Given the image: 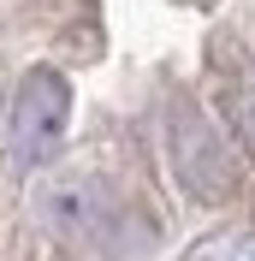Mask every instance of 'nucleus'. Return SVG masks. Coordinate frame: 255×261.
Returning a JSON list of instances; mask_svg holds the SVG:
<instances>
[{
	"instance_id": "1",
	"label": "nucleus",
	"mask_w": 255,
	"mask_h": 261,
	"mask_svg": "<svg viewBox=\"0 0 255 261\" xmlns=\"http://www.w3.org/2000/svg\"><path fill=\"white\" fill-rule=\"evenodd\" d=\"M65 137H71V83H65L54 65H36V71L18 77L12 107H6V148H12V166L18 172L54 166L65 154Z\"/></svg>"
},
{
	"instance_id": "2",
	"label": "nucleus",
	"mask_w": 255,
	"mask_h": 261,
	"mask_svg": "<svg viewBox=\"0 0 255 261\" xmlns=\"http://www.w3.org/2000/svg\"><path fill=\"white\" fill-rule=\"evenodd\" d=\"M172 172H178V184L190 196H202V202H220V196L232 190V166H225L214 130L196 113H184V107L172 113Z\"/></svg>"
},
{
	"instance_id": "3",
	"label": "nucleus",
	"mask_w": 255,
	"mask_h": 261,
	"mask_svg": "<svg viewBox=\"0 0 255 261\" xmlns=\"http://www.w3.org/2000/svg\"><path fill=\"white\" fill-rule=\"evenodd\" d=\"M42 214H48V226L60 231V238L83 244V238H95V231H101L107 202H101V184H95V178H65V184H54V190L42 196Z\"/></svg>"
},
{
	"instance_id": "4",
	"label": "nucleus",
	"mask_w": 255,
	"mask_h": 261,
	"mask_svg": "<svg viewBox=\"0 0 255 261\" xmlns=\"http://www.w3.org/2000/svg\"><path fill=\"white\" fill-rule=\"evenodd\" d=\"M243 125H249V143H255V101H249V113H243Z\"/></svg>"
}]
</instances>
